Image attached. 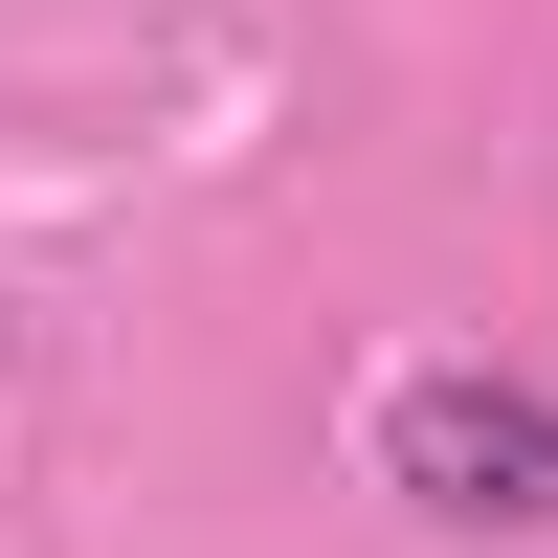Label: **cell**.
Returning <instances> with one entry per match:
<instances>
[{
	"mask_svg": "<svg viewBox=\"0 0 558 558\" xmlns=\"http://www.w3.org/2000/svg\"><path fill=\"white\" fill-rule=\"evenodd\" d=\"M357 470L425 536H558V380H514V357H402L380 425H357Z\"/></svg>",
	"mask_w": 558,
	"mask_h": 558,
	"instance_id": "obj_1",
	"label": "cell"
}]
</instances>
